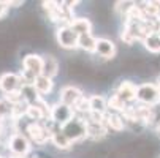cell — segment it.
Segmentation results:
<instances>
[{"instance_id":"6da1fadb","label":"cell","mask_w":160,"mask_h":158,"mask_svg":"<svg viewBox=\"0 0 160 158\" xmlns=\"http://www.w3.org/2000/svg\"><path fill=\"white\" fill-rule=\"evenodd\" d=\"M60 130L72 142H78L87 138V122L84 117H79V116H75L72 120H68L65 125L60 127Z\"/></svg>"},{"instance_id":"7a4b0ae2","label":"cell","mask_w":160,"mask_h":158,"mask_svg":"<svg viewBox=\"0 0 160 158\" xmlns=\"http://www.w3.org/2000/svg\"><path fill=\"white\" fill-rule=\"evenodd\" d=\"M136 100H138L141 104L144 106H157L160 103V89L157 84H151V82H146V84H141L136 89Z\"/></svg>"},{"instance_id":"3957f363","label":"cell","mask_w":160,"mask_h":158,"mask_svg":"<svg viewBox=\"0 0 160 158\" xmlns=\"http://www.w3.org/2000/svg\"><path fill=\"white\" fill-rule=\"evenodd\" d=\"M56 38L59 46L63 49H75L79 44V35L70 26H60L56 32Z\"/></svg>"},{"instance_id":"277c9868","label":"cell","mask_w":160,"mask_h":158,"mask_svg":"<svg viewBox=\"0 0 160 158\" xmlns=\"http://www.w3.org/2000/svg\"><path fill=\"white\" fill-rule=\"evenodd\" d=\"M75 116H76V114H75L73 108H70V106H67V104H63V103L59 101V103H56V104L51 108L49 120H52L57 127H62V125H65L68 120H72Z\"/></svg>"},{"instance_id":"5b68a950","label":"cell","mask_w":160,"mask_h":158,"mask_svg":"<svg viewBox=\"0 0 160 158\" xmlns=\"http://www.w3.org/2000/svg\"><path fill=\"white\" fill-rule=\"evenodd\" d=\"M30 141L27 139V136L21 133H14L13 136L8 139V149L14 156H21L24 158L29 152H30Z\"/></svg>"},{"instance_id":"8992f818","label":"cell","mask_w":160,"mask_h":158,"mask_svg":"<svg viewBox=\"0 0 160 158\" xmlns=\"http://www.w3.org/2000/svg\"><path fill=\"white\" fill-rule=\"evenodd\" d=\"M27 134H29V138L35 144H44V142L51 141V131H49V128L44 125V123H41V122H32V123H29Z\"/></svg>"},{"instance_id":"52a82bcc","label":"cell","mask_w":160,"mask_h":158,"mask_svg":"<svg viewBox=\"0 0 160 158\" xmlns=\"http://www.w3.org/2000/svg\"><path fill=\"white\" fill-rule=\"evenodd\" d=\"M21 89H22V81H21L19 74L3 73L0 76V90H2L5 95L13 93V92H19Z\"/></svg>"},{"instance_id":"ba28073f","label":"cell","mask_w":160,"mask_h":158,"mask_svg":"<svg viewBox=\"0 0 160 158\" xmlns=\"http://www.w3.org/2000/svg\"><path fill=\"white\" fill-rule=\"evenodd\" d=\"M82 97H84L82 92L75 85H67L60 90V103L70 106V108H73Z\"/></svg>"},{"instance_id":"9c48e42d","label":"cell","mask_w":160,"mask_h":158,"mask_svg":"<svg viewBox=\"0 0 160 158\" xmlns=\"http://www.w3.org/2000/svg\"><path fill=\"white\" fill-rule=\"evenodd\" d=\"M22 66H24L26 71H29L35 78H38L43 73V57H40L37 54H29L22 60Z\"/></svg>"},{"instance_id":"30bf717a","label":"cell","mask_w":160,"mask_h":158,"mask_svg":"<svg viewBox=\"0 0 160 158\" xmlns=\"http://www.w3.org/2000/svg\"><path fill=\"white\" fill-rule=\"evenodd\" d=\"M136 89H138V87H136L133 82L124 81V82H121L119 87L116 89V95H118L125 104H128V103H132V101L136 100Z\"/></svg>"},{"instance_id":"8fae6325","label":"cell","mask_w":160,"mask_h":158,"mask_svg":"<svg viewBox=\"0 0 160 158\" xmlns=\"http://www.w3.org/2000/svg\"><path fill=\"white\" fill-rule=\"evenodd\" d=\"M102 59H112L116 55V44L111 40L106 38H98L97 41V51H95Z\"/></svg>"},{"instance_id":"7c38bea8","label":"cell","mask_w":160,"mask_h":158,"mask_svg":"<svg viewBox=\"0 0 160 158\" xmlns=\"http://www.w3.org/2000/svg\"><path fill=\"white\" fill-rule=\"evenodd\" d=\"M51 142H52L57 149H62V150H68V149L73 146V142L63 134V131L60 130V127H57V128L51 133Z\"/></svg>"},{"instance_id":"4fadbf2b","label":"cell","mask_w":160,"mask_h":158,"mask_svg":"<svg viewBox=\"0 0 160 158\" xmlns=\"http://www.w3.org/2000/svg\"><path fill=\"white\" fill-rule=\"evenodd\" d=\"M59 73V62L52 55H43V76L46 78H54Z\"/></svg>"},{"instance_id":"5bb4252c","label":"cell","mask_w":160,"mask_h":158,"mask_svg":"<svg viewBox=\"0 0 160 158\" xmlns=\"http://www.w3.org/2000/svg\"><path fill=\"white\" fill-rule=\"evenodd\" d=\"M86 122H87V138L98 139L106 134L108 128L105 127V122H90V120H86Z\"/></svg>"},{"instance_id":"9a60e30c","label":"cell","mask_w":160,"mask_h":158,"mask_svg":"<svg viewBox=\"0 0 160 158\" xmlns=\"http://www.w3.org/2000/svg\"><path fill=\"white\" fill-rule=\"evenodd\" d=\"M124 117L116 114V112H109L105 116V127L112 131H122L124 130Z\"/></svg>"},{"instance_id":"2e32d148","label":"cell","mask_w":160,"mask_h":158,"mask_svg":"<svg viewBox=\"0 0 160 158\" xmlns=\"http://www.w3.org/2000/svg\"><path fill=\"white\" fill-rule=\"evenodd\" d=\"M90 112H97V114H106L108 109V100L103 95H92L89 97Z\"/></svg>"},{"instance_id":"e0dca14e","label":"cell","mask_w":160,"mask_h":158,"mask_svg":"<svg viewBox=\"0 0 160 158\" xmlns=\"http://www.w3.org/2000/svg\"><path fill=\"white\" fill-rule=\"evenodd\" d=\"M21 93H22V100L27 104H38L41 101V95L37 92V89L33 85H22Z\"/></svg>"},{"instance_id":"ac0fdd59","label":"cell","mask_w":160,"mask_h":158,"mask_svg":"<svg viewBox=\"0 0 160 158\" xmlns=\"http://www.w3.org/2000/svg\"><path fill=\"white\" fill-rule=\"evenodd\" d=\"M33 87L37 89V92H38L40 95H48L51 90H52V87H54V82H52L51 78H46V76L41 74V76H38V78L35 79Z\"/></svg>"},{"instance_id":"d6986e66","label":"cell","mask_w":160,"mask_h":158,"mask_svg":"<svg viewBox=\"0 0 160 158\" xmlns=\"http://www.w3.org/2000/svg\"><path fill=\"white\" fill-rule=\"evenodd\" d=\"M70 27L79 35H89L90 30H92V24H90V21L86 19V17H78V19H73V22L70 24Z\"/></svg>"},{"instance_id":"ffe728a7","label":"cell","mask_w":160,"mask_h":158,"mask_svg":"<svg viewBox=\"0 0 160 158\" xmlns=\"http://www.w3.org/2000/svg\"><path fill=\"white\" fill-rule=\"evenodd\" d=\"M97 38L92 36V33L89 35H82L79 36V44L78 48H81L82 51H87V52H95L97 51Z\"/></svg>"},{"instance_id":"44dd1931","label":"cell","mask_w":160,"mask_h":158,"mask_svg":"<svg viewBox=\"0 0 160 158\" xmlns=\"http://www.w3.org/2000/svg\"><path fill=\"white\" fill-rule=\"evenodd\" d=\"M143 11L148 19H157L160 21V2H146L143 3Z\"/></svg>"},{"instance_id":"7402d4cb","label":"cell","mask_w":160,"mask_h":158,"mask_svg":"<svg viewBox=\"0 0 160 158\" xmlns=\"http://www.w3.org/2000/svg\"><path fill=\"white\" fill-rule=\"evenodd\" d=\"M143 44H144V48L149 52L160 54V35L158 33H151L149 36H146L144 41H143Z\"/></svg>"},{"instance_id":"603a6c76","label":"cell","mask_w":160,"mask_h":158,"mask_svg":"<svg viewBox=\"0 0 160 158\" xmlns=\"http://www.w3.org/2000/svg\"><path fill=\"white\" fill-rule=\"evenodd\" d=\"M14 114V104L10 103L7 98L0 100V120H5V119H13Z\"/></svg>"},{"instance_id":"cb8c5ba5","label":"cell","mask_w":160,"mask_h":158,"mask_svg":"<svg viewBox=\"0 0 160 158\" xmlns=\"http://www.w3.org/2000/svg\"><path fill=\"white\" fill-rule=\"evenodd\" d=\"M108 109H112V111H116V112H124L127 109V104L114 93L108 98Z\"/></svg>"},{"instance_id":"d4e9b609","label":"cell","mask_w":160,"mask_h":158,"mask_svg":"<svg viewBox=\"0 0 160 158\" xmlns=\"http://www.w3.org/2000/svg\"><path fill=\"white\" fill-rule=\"evenodd\" d=\"M73 111H75V114H79V117L82 116H87L89 112H90V104H89V98L82 97L75 106H73Z\"/></svg>"},{"instance_id":"484cf974","label":"cell","mask_w":160,"mask_h":158,"mask_svg":"<svg viewBox=\"0 0 160 158\" xmlns=\"http://www.w3.org/2000/svg\"><path fill=\"white\" fill-rule=\"evenodd\" d=\"M8 7H10V3H8V2H2V0H0V17H3V16L7 14Z\"/></svg>"},{"instance_id":"4316f807","label":"cell","mask_w":160,"mask_h":158,"mask_svg":"<svg viewBox=\"0 0 160 158\" xmlns=\"http://www.w3.org/2000/svg\"><path fill=\"white\" fill-rule=\"evenodd\" d=\"M10 158H21V156H14V155H13V156H10Z\"/></svg>"},{"instance_id":"83f0119b","label":"cell","mask_w":160,"mask_h":158,"mask_svg":"<svg viewBox=\"0 0 160 158\" xmlns=\"http://www.w3.org/2000/svg\"><path fill=\"white\" fill-rule=\"evenodd\" d=\"M157 33H158V35H160V27H158V32H157Z\"/></svg>"},{"instance_id":"f1b7e54d","label":"cell","mask_w":160,"mask_h":158,"mask_svg":"<svg viewBox=\"0 0 160 158\" xmlns=\"http://www.w3.org/2000/svg\"><path fill=\"white\" fill-rule=\"evenodd\" d=\"M157 128H158V131H160V125H158V127H157Z\"/></svg>"},{"instance_id":"f546056e","label":"cell","mask_w":160,"mask_h":158,"mask_svg":"<svg viewBox=\"0 0 160 158\" xmlns=\"http://www.w3.org/2000/svg\"><path fill=\"white\" fill-rule=\"evenodd\" d=\"M0 158H3V156H2V155H0Z\"/></svg>"},{"instance_id":"4dcf8cb0","label":"cell","mask_w":160,"mask_h":158,"mask_svg":"<svg viewBox=\"0 0 160 158\" xmlns=\"http://www.w3.org/2000/svg\"><path fill=\"white\" fill-rule=\"evenodd\" d=\"M158 89H160V84H158Z\"/></svg>"}]
</instances>
